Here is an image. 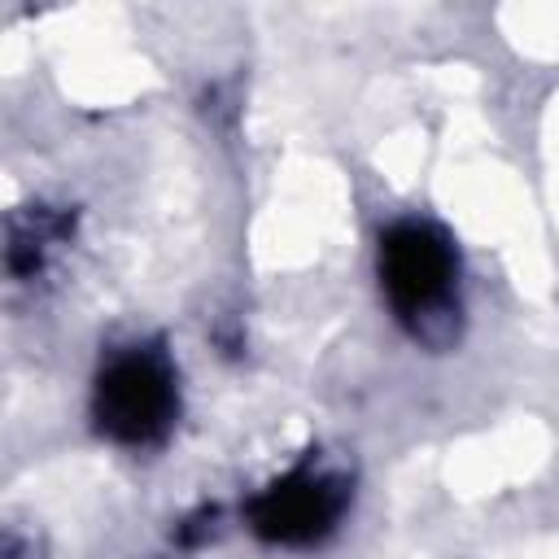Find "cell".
<instances>
[{"label": "cell", "mask_w": 559, "mask_h": 559, "mask_svg": "<svg viewBox=\"0 0 559 559\" xmlns=\"http://www.w3.org/2000/svg\"><path fill=\"white\" fill-rule=\"evenodd\" d=\"M380 275H384L389 301L402 314H424L450 293L454 253L432 227L402 223L380 240Z\"/></svg>", "instance_id": "7a4b0ae2"}, {"label": "cell", "mask_w": 559, "mask_h": 559, "mask_svg": "<svg viewBox=\"0 0 559 559\" xmlns=\"http://www.w3.org/2000/svg\"><path fill=\"white\" fill-rule=\"evenodd\" d=\"M175 411V384L162 358L122 354L105 367L96 384V419L118 441H148L166 428Z\"/></svg>", "instance_id": "6da1fadb"}, {"label": "cell", "mask_w": 559, "mask_h": 559, "mask_svg": "<svg viewBox=\"0 0 559 559\" xmlns=\"http://www.w3.org/2000/svg\"><path fill=\"white\" fill-rule=\"evenodd\" d=\"M341 485L328 476H288L253 502V528L271 542H314L341 515Z\"/></svg>", "instance_id": "3957f363"}]
</instances>
